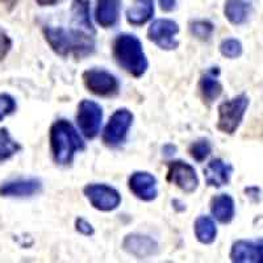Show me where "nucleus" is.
I'll use <instances>...</instances> for the list:
<instances>
[{"label": "nucleus", "mask_w": 263, "mask_h": 263, "mask_svg": "<svg viewBox=\"0 0 263 263\" xmlns=\"http://www.w3.org/2000/svg\"><path fill=\"white\" fill-rule=\"evenodd\" d=\"M75 229H77L78 233L87 237L93 236V233H95V229H93V227L91 225V222H88L86 218L83 217H79L75 220Z\"/></svg>", "instance_id": "29"}, {"label": "nucleus", "mask_w": 263, "mask_h": 263, "mask_svg": "<svg viewBox=\"0 0 263 263\" xmlns=\"http://www.w3.org/2000/svg\"><path fill=\"white\" fill-rule=\"evenodd\" d=\"M251 13V4L249 0H227L224 6V15L233 25H242L249 20Z\"/></svg>", "instance_id": "19"}, {"label": "nucleus", "mask_w": 263, "mask_h": 263, "mask_svg": "<svg viewBox=\"0 0 263 263\" xmlns=\"http://www.w3.org/2000/svg\"><path fill=\"white\" fill-rule=\"evenodd\" d=\"M218 75H220V69L212 67L201 77L199 82L200 95L206 104H212L222 93V84L218 79Z\"/></svg>", "instance_id": "17"}, {"label": "nucleus", "mask_w": 263, "mask_h": 263, "mask_svg": "<svg viewBox=\"0 0 263 263\" xmlns=\"http://www.w3.org/2000/svg\"><path fill=\"white\" fill-rule=\"evenodd\" d=\"M16 111L15 99L8 93H0V121L4 117L12 115Z\"/></svg>", "instance_id": "27"}, {"label": "nucleus", "mask_w": 263, "mask_h": 263, "mask_svg": "<svg viewBox=\"0 0 263 263\" xmlns=\"http://www.w3.org/2000/svg\"><path fill=\"white\" fill-rule=\"evenodd\" d=\"M103 121V108L92 100H82L77 112V124L82 135L88 140H92L100 132Z\"/></svg>", "instance_id": "8"}, {"label": "nucleus", "mask_w": 263, "mask_h": 263, "mask_svg": "<svg viewBox=\"0 0 263 263\" xmlns=\"http://www.w3.org/2000/svg\"><path fill=\"white\" fill-rule=\"evenodd\" d=\"M83 83L87 90L96 96L109 98L119 93V79L104 69H90L83 72Z\"/></svg>", "instance_id": "6"}, {"label": "nucleus", "mask_w": 263, "mask_h": 263, "mask_svg": "<svg viewBox=\"0 0 263 263\" xmlns=\"http://www.w3.org/2000/svg\"><path fill=\"white\" fill-rule=\"evenodd\" d=\"M84 196L91 205L102 212H111L119 208L121 195L116 189L104 183H91L83 189Z\"/></svg>", "instance_id": "7"}, {"label": "nucleus", "mask_w": 263, "mask_h": 263, "mask_svg": "<svg viewBox=\"0 0 263 263\" xmlns=\"http://www.w3.org/2000/svg\"><path fill=\"white\" fill-rule=\"evenodd\" d=\"M229 257L234 263H263V238L236 241Z\"/></svg>", "instance_id": "11"}, {"label": "nucleus", "mask_w": 263, "mask_h": 263, "mask_svg": "<svg viewBox=\"0 0 263 263\" xmlns=\"http://www.w3.org/2000/svg\"><path fill=\"white\" fill-rule=\"evenodd\" d=\"M190 32L200 41H208L213 36L215 25L210 20H194L190 23Z\"/></svg>", "instance_id": "24"}, {"label": "nucleus", "mask_w": 263, "mask_h": 263, "mask_svg": "<svg viewBox=\"0 0 263 263\" xmlns=\"http://www.w3.org/2000/svg\"><path fill=\"white\" fill-rule=\"evenodd\" d=\"M50 153L54 162L60 166H69L74 161L75 154L86 149L83 138L79 136L70 121L65 119L57 120L49 132Z\"/></svg>", "instance_id": "2"}, {"label": "nucleus", "mask_w": 263, "mask_h": 263, "mask_svg": "<svg viewBox=\"0 0 263 263\" xmlns=\"http://www.w3.org/2000/svg\"><path fill=\"white\" fill-rule=\"evenodd\" d=\"M189 153L190 156L192 157V159H195L196 162L201 163V162H204L211 156V153H212V145H211L210 141L205 140V138H200V140L195 141L194 144L190 146Z\"/></svg>", "instance_id": "25"}, {"label": "nucleus", "mask_w": 263, "mask_h": 263, "mask_svg": "<svg viewBox=\"0 0 263 263\" xmlns=\"http://www.w3.org/2000/svg\"><path fill=\"white\" fill-rule=\"evenodd\" d=\"M72 23L75 27L96 34L90 15V2L88 0H74L71 4Z\"/></svg>", "instance_id": "21"}, {"label": "nucleus", "mask_w": 263, "mask_h": 263, "mask_svg": "<svg viewBox=\"0 0 263 263\" xmlns=\"http://www.w3.org/2000/svg\"><path fill=\"white\" fill-rule=\"evenodd\" d=\"M233 174V166L221 158L212 159L204 168V178L206 184L210 187L220 189L222 185H227L230 182Z\"/></svg>", "instance_id": "15"}, {"label": "nucleus", "mask_w": 263, "mask_h": 263, "mask_svg": "<svg viewBox=\"0 0 263 263\" xmlns=\"http://www.w3.org/2000/svg\"><path fill=\"white\" fill-rule=\"evenodd\" d=\"M175 152H177V147L174 146V145H166V146L163 147V153L166 157L174 156V154H175Z\"/></svg>", "instance_id": "33"}, {"label": "nucleus", "mask_w": 263, "mask_h": 263, "mask_svg": "<svg viewBox=\"0 0 263 263\" xmlns=\"http://www.w3.org/2000/svg\"><path fill=\"white\" fill-rule=\"evenodd\" d=\"M0 4H2L3 7H6L7 9H9V11H11V9H12L13 7L17 4V0H0Z\"/></svg>", "instance_id": "34"}, {"label": "nucleus", "mask_w": 263, "mask_h": 263, "mask_svg": "<svg viewBox=\"0 0 263 263\" xmlns=\"http://www.w3.org/2000/svg\"><path fill=\"white\" fill-rule=\"evenodd\" d=\"M42 190L41 180L37 178H20L0 184V196L3 197H30L40 194Z\"/></svg>", "instance_id": "14"}, {"label": "nucleus", "mask_w": 263, "mask_h": 263, "mask_svg": "<svg viewBox=\"0 0 263 263\" xmlns=\"http://www.w3.org/2000/svg\"><path fill=\"white\" fill-rule=\"evenodd\" d=\"M121 0H96L95 20L104 29L115 28L119 23Z\"/></svg>", "instance_id": "16"}, {"label": "nucleus", "mask_w": 263, "mask_h": 263, "mask_svg": "<svg viewBox=\"0 0 263 263\" xmlns=\"http://www.w3.org/2000/svg\"><path fill=\"white\" fill-rule=\"evenodd\" d=\"M167 180L185 194H192L199 187L196 170L183 161H173L167 164Z\"/></svg>", "instance_id": "10"}, {"label": "nucleus", "mask_w": 263, "mask_h": 263, "mask_svg": "<svg viewBox=\"0 0 263 263\" xmlns=\"http://www.w3.org/2000/svg\"><path fill=\"white\" fill-rule=\"evenodd\" d=\"M42 33L49 46L61 57L83 58L95 51V34L82 28L44 27Z\"/></svg>", "instance_id": "1"}, {"label": "nucleus", "mask_w": 263, "mask_h": 263, "mask_svg": "<svg viewBox=\"0 0 263 263\" xmlns=\"http://www.w3.org/2000/svg\"><path fill=\"white\" fill-rule=\"evenodd\" d=\"M211 213L221 224H229L233 221L236 215V204L233 197L228 194H220L211 200Z\"/></svg>", "instance_id": "18"}, {"label": "nucleus", "mask_w": 263, "mask_h": 263, "mask_svg": "<svg viewBox=\"0 0 263 263\" xmlns=\"http://www.w3.org/2000/svg\"><path fill=\"white\" fill-rule=\"evenodd\" d=\"M242 50V44L237 39H227L220 44V53L229 60L241 57Z\"/></svg>", "instance_id": "26"}, {"label": "nucleus", "mask_w": 263, "mask_h": 263, "mask_svg": "<svg viewBox=\"0 0 263 263\" xmlns=\"http://www.w3.org/2000/svg\"><path fill=\"white\" fill-rule=\"evenodd\" d=\"M20 150L21 145L11 137L8 129H0V163L8 161L9 158H12Z\"/></svg>", "instance_id": "23"}, {"label": "nucleus", "mask_w": 263, "mask_h": 263, "mask_svg": "<svg viewBox=\"0 0 263 263\" xmlns=\"http://www.w3.org/2000/svg\"><path fill=\"white\" fill-rule=\"evenodd\" d=\"M133 124V114L126 108H120L109 117L103 132V142L108 147H117L126 140L128 132Z\"/></svg>", "instance_id": "5"}, {"label": "nucleus", "mask_w": 263, "mask_h": 263, "mask_svg": "<svg viewBox=\"0 0 263 263\" xmlns=\"http://www.w3.org/2000/svg\"><path fill=\"white\" fill-rule=\"evenodd\" d=\"M11 48H12V40L9 39L3 29H0V62L7 57Z\"/></svg>", "instance_id": "28"}, {"label": "nucleus", "mask_w": 263, "mask_h": 263, "mask_svg": "<svg viewBox=\"0 0 263 263\" xmlns=\"http://www.w3.org/2000/svg\"><path fill=\"white\" fill-rule=\"evenodd\" d=\"M245 194L246 196H249L254 201H258L260 197V190L258 189V187H254V185H253V187H248V189H245Z\"/></svg>", "instance_id": "30"}, {"label": "nucleus", "mask_w": 263, "mask_h": 263, "mask_svg": "<svg viewBox=\"0 0 263 263\" xmlns=\"http://www.w3.org/2000/svg\"><path fill=\"white\" fill-rule=\"evenodd\" d=\"M154 15V0H136L126 11V20L130 25L140 27L146 24Z\"/></svg>", "instance_id": "20"}, {"label": "nucleus", "mask_w": 263, "mask_h": 263, "mask_svg": "<svg viewBox=\"0 0 263 263\" xmlns=\"http://www.w3.org/2000/svg\"><path fill=\"white\" fill-rule=\"evenodd\" d=\"M195 237L200 243L204 245H210L215 242L216 237H217V227L212 217L210 216H200L196 218L195 221Z\"/></svg>", "instance_id": "22"}, {"label": "nucleus", "mask_w": 263, "mask_h": 263, "mask_svg": "<svg viewBox=\"0 0 263 263\" xmlns=\"http://www.w3.org/2000/svg\"><path fill=\"white\" fill-rule=\"evenodd\" d=\"M123 249L129 255H133L138 259H145L158 253V243L152 237L133 233L125 236L123 241Z\"/></svg>", "instance_id": "13"}, {"label": "nucleus", "mask_w": 263, "mask_h": 263, "mask_svg": "<svg viewBox=\"0 0 263 263\" xmlns=\"http://www.w3.org/2000/svg\"><path fill=\"white\" fill-rule=\"evenodd\" d=\"M112 54L117 65L135 78H141L149 67L142 44L135 34L121 33L116 36L112 44Z\"/></svg>", "instance_id": "3"}, {"label": "nucleus", "mask_w": 263, "mask_h": 263, "mask_svg": "<svg viewBox=\"0 0 263 263\" xmlns=\"http://www.w3.org/2000/svg\"><path fill=\"white\" fill-rule=\"evenodd\" d=\"M129 190L142 201H153L158 196L157 178L147 171H136L129 177Z\"/></svg>", "instance_id": "12"}, {"label": "nucleus", "mask_w": 263, "mask_h": 263, "mask_svg": "<svg viewBox=\"0 0 263 263\" xmlns=\"http://www.w3.org/2000/svg\"><path fill=\"white\" fill-rule=\"evenodd\" d=\"M39 6L46 7V6H54V4L60 3L61 0H34Z\"/></svg>", "instance_id": "32"}, {"label": "nucleus", "mask_w": 263, "mask_h": 263, "mask_svg": "<svg viewBox=\"0 0 263 263\" xmlns=\"http://www.w3.org/2000/svg\"><path fill=\"white\" fill-rule=\"evenodd\" d=\"M159 6L164 12H170L177 6V0H159Z\"/></svg>", "instance_id": "31"}, {"label": "nucleus", "mask_w": 263, "mask_h": 263, "mask_svg": "<svg viewBox=\"0 0 263 263\" xmlns=\"http://www.w3.org/2000/svg\"><path fill=\"white\" fill-rule=\"evenodd\" d=\"M179 25L170 18H158L153 21L147 29V39L162 50H175L179 46L177 36Z\"/></svg>", "instance_id": "9"}, {"label": "nucleus", "mask_w": 263, "mask_h": 263, "mask_svg": "<svg viewBox=\"0 0 263 263\" xmlns=\"http://www.w3.org/2000/svg\"><path fill=\"white\" fill-rule=\"evenodd\" d=\"M249 98L245 93L225 100L218 105L217 129L224 135H234L249 108Z\"/></svg>", "instance_id": "4"}]
</instances>
